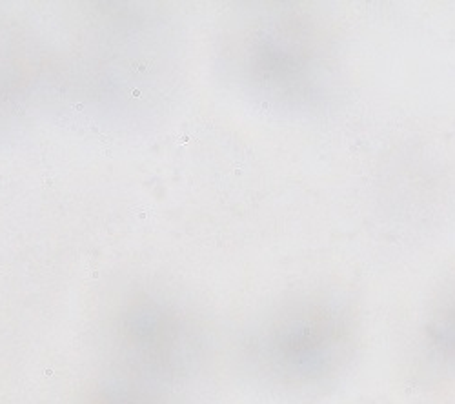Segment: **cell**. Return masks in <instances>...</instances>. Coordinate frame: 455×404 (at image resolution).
Masks as SVG:
<instances>
[{
    "label": "cell",
    "instance_id": "6da1fadb",
    "mask_svg": "<svg viewBox=\"0 0 455 404\" xmlns=\"http://www.w3.org/2000/svg\"><path fill=\"white\" fill-rule=\"evenodd\" d=\"M253 57L266 91L295 106H317L337 84L333 42L317 24L275 20L260 31Z\"/></svg>",
    "mask_w": 455,
    "mask_h": 404
}]
</instances>
